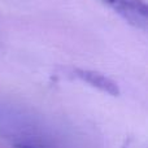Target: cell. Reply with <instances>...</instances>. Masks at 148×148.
I'll return each instance as SVG.
<instances>
[{
  "label": "cell",
  "mask_w": 148,
  "mask_h": 148,
  "mask_svg": "<svg viewBox=\"0 0 148 148\" xmlns=\"http://www.w3.org/2000/svg\"><path fill=\"white\" fill-rule=\"evenodd\" d=\"M112 8L126 22L146 30L148 25V7L144 0H100Z\"/></svg>",
  "instance_id": "6da1fadb"
}]
</instances>
